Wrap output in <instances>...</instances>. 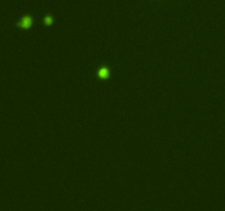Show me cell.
<instances>
[{
  "label": "cell",
  "instance_id": "obj_1",
  "mask_svg": "<svg viewBox=\"0 0 225 211\" xmlns=\"http://www.w3.org/2000/svg\"><path fill=\"white\" fill-rule=\"evenodd\" d=\"M31 23H32L31 18H30V17H24L23 20L21 21V23H20V26H21L22 28H30Z\"/></svg>",
  "mask_w": 225,
  "mask_h": 211
},
{
  "label": "cell",
  "instance_id": "obj_2",
  "mask_svg": "<svg viewBox=\"0 0 225 211\" xmlns=\"http://www.w3.org/2000/svg\"><path fill=\"white\" fill-rule=\"evenodd\" d=\"M108 76H109V70H108V68H101L99 70V77L107 78Z\"/></svg>",
  "mask_w": 225,
  "mask_h": 211
},
{
  "label": "cell",
  "instance_id": "obj_3",
  "mask_svg": "<svg viewBox=\"0 0 225 211\" xmlns=\"http://www.w3.org/2000/svg\"><path fill=\"white\" fill-rule=\"evenodd\" d=\"M52 22H53V19H52L51 17H50V15H47L46 18H45V23H46L47 26H50Z\"/></svg>",
  "mask_w": 225,
  "mask_h": 211
}]
</instances>
